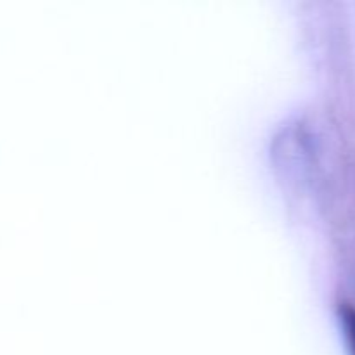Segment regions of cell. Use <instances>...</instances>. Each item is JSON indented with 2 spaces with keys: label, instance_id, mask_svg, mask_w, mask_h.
<instances>
[{
  "label": "cell",
  "instance_id": "6da1fadb",
  "mask_svg": "<svg viewBox=\"0 0 355 355\" xmlns=\"http://www.w3.org/2000/svg\"><path fill=\"white\" fill-rule=\"evenodd\" d=\"M340 321H342L343 331H345L347 342H349L350 347V354L355 355V305L345 304L340 305Z\"/></svg>",
  "mask_w": 355,
  "mask_h": 355
}]
</instances>
